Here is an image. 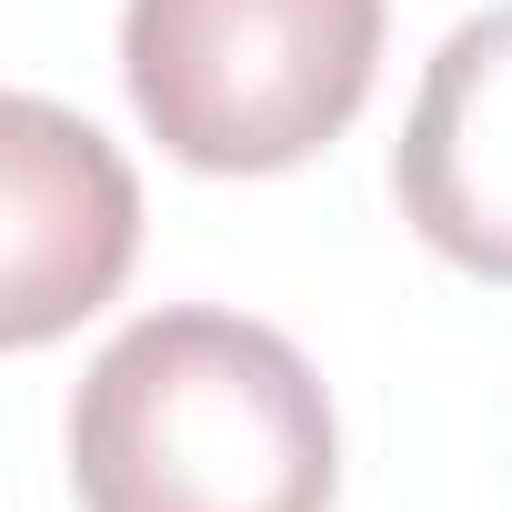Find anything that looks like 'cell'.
<instances>
[{"label": "cell", "mask_w": 512, "mask_h": 512, "mask_svg": "<svg viewBox=\"0 0 512 512\" xmlns=\"http://www.w3.org/2000/svg\"><path fill=\"white\" fill-rule=\"evenodd\" d=\"M71 492L81 512H332V392L272 322L141 312L81 372Z\"/></svg>", "instance_id": "obj_1"}, {"label": "cell", "mask_w": 512, "mask_h": 512, "mask_svg": "<svg viewBox=\"0 0 512 512\" xmlns=\"http://www.w3.org/2000/svg\"><path fill=\"white\" fill-rule=\"evenodd\" d=\"M382 71V0H131L121 81L191 171H292L352 131Z\"/></svg>", "instance_id": "obj_2"}, {"label": "cell", "mask_w": 512, "mask_h": 512, "mask_svg": "<svg viewBox=\"0 0 512 512\" xmlns=\"http://www.w3.org/2000/svg\"><path fill=\"white\" fill-rule=\"evenodd\" d=\"M141 251L131 161L61 101L21 91L0 111V342L41 352L101 312Z\"/></svg>", "instance_id": "obj_3"}, {"label": "cell", "mask_w": 512, "mask_h": 512, "mask_svg": "<svg viewBox=\"0 0 512 512\" xmlns=\"http://www.w3.org/2000/svg\"><path fill=\"white\" fill-rule=\"evenodd\" d=\"M392 191L442 262L512 282V0L432 51L392 141Z\"/></svg>", "instance_id": "obj_4"}]
</instances>
